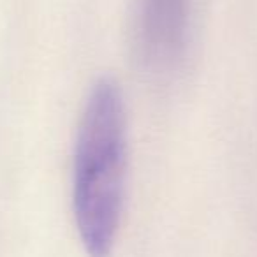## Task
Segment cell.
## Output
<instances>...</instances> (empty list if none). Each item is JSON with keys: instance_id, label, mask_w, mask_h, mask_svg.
Masks as SVG:
<instances>
[{"instance_id": "6da1fadb", "label": "cell", "mask_w": 257, "mask_h": 257, "mask_svg": "<svg viewBox=\"0 0 257 257\" xmlns=\"http://www.w3.org/2000/svg\"><path fill=\"white\" fill-rule=\"evenodd\" d=\"M127 180V111L113 79L93 85L74 143L72 211L88 257H109L116 243Z\"/></svg>"}, {"instance_id": "7a4b0ae2", "label": "cell", "mask_w": 257, "mask_h": 257, "mask_svg": "<svg viewBox=\"0 0 257 257\" xmlns=\"http://www.w3.org/2000/svg\"><path fill=\"white\" fill-rule=\"evenodd\" d=\"M192 0H140L138 48L154 72H169L189 44Z\"/></svg>"}]
</instances>
